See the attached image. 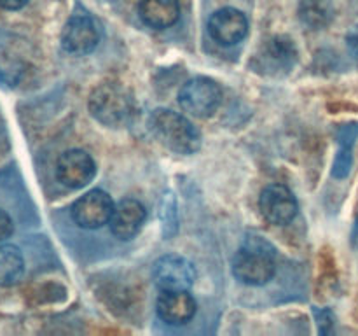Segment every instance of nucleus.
Returning <instances> with one entry per match:
<instances>
[{
  "mask_svg": "<svg viewBox=\"0 0 358 336\" xmlns=\"http://www.w3.org/2000/svg\"><path fill=\"white\" fill-rule=\"evenodd\" d=\"M150 130L173 153L194 154L201 147V133L180 112L156 108L150 115Z\"/></svg>",
  "mask_w": 358,
  "mask_h": 336,
  "instance_id": "obj_2",
  "label": "nucleus"
},
{
  "mask_svg": "<svg viewBox=\"0 0 358 336\" xmlns=\"http://www.w3.org/2000/svg\"><path fill=\"white\" fill-rule=\"evenodd\" d=\"M28 4V0H0V7L7 10H20Z\"/></svg>",
  "mask_w": 358,
  "mask_h": 336,
  "instance_id": "obj_19",
  "label": "nucleus"
},
{
  "mask_svg": "<svg viewBox=\"0 0 358 336\" xmlns=\"http://www.w3.org/2000/svg\"><path fill=\"white\" fill-rule=\"evenodd\" d=\"M114 202L101 189H93L80 196L72 205V219L84 230H98L110 223L114 214Z\"/></svg>",
  "mask_w": 358,
  "mask_h": 336,
  "instance_id": "obj_6",
  "label": "nucleus"
},
{
  "mask_svg": "<svg viewBox=\"0 0 358 336\" xmlns=\"http://www.w3.org/2000/svg\"><path fill=\"white\" fill-rule=\"evenodd\" d=\"M334 4L332 0H301L299 18L304 24L320 30L334 20Z\"/></svg>",
  "mask_w": 358,
  "mask_h": 336,
  "instance_id": "obj_16",
  "label": "nucleus"
},
{
  "mask_svg": "<svg viewBox=\"0 0 358 336\" xmlns=\"http://www.w3.org/2000/svg\"><path fill=\"white\" fill-rule=\"evenodd\" d=\"M14 233V223L6 210L0 209V244Z\"/></svg>",
  "mask_w": 358,
  "mask_h": 336,
  "instance_id": "obj_17",
  "label": "nucleus"
},
{
  "mask_svg": "<svg viewBox=\"0 0 358 336\" xmlns=\"http://www.w3.org/2000/svg\"><path fill=\"white\" fill-rule=\"evenodd\" d=\"M196 300L189 290H163L157 298L156 312L170 326H184L196 315Z\"/></svg>",
  "mask_w": 358,
  "mask_h": 336,
  "instance_id": "obj_11",
  "label": "nucleus"
},
{
  "mask_svg": "<svg viewBox=\"0 0 358 336\" xmlns=\"http://www.w3.org/2000/svg\"><path fill=\"white\" fill-rule=\"evenodd\" d=\"M100 42V28L90 14H73L62 34V46L72 55H87Z\"/></svg>",
  "mask_w": 358,
  "mask_h": 336,
  "instance_id": "obj_9",
  "label": "nucleus"
},
{
  "mask_svg": "<svg viewBox=\"0 0 358 336\" xmlns=\"http://www.w3.org/2000/svg\"><path fill=\"white\" fill-rule=\"evenodd\" d=\"M297 59V49L294 41L287 37H273L262 46L257 55L259 70L266 74L289 72Z\"/></svg>",
  "mask_w": 358,
  "mask_h": 336,
  "instance_id": "obj_13",
  "label": "nucleus"
},
{
  "mask_svg": "<svg viewBox=\"0 0 358 336\" xmlns=\"http://www.w3.org/2000/svg\"><path fill=\"white\" fill-rule=\"evenodd\" d=\"M138 14L152 28H170L180 18L178 0H140Z\"/></svg>",
  "mask_w": 358,
  "mask_h": 336,
  "instance_id": "obj_14",
  "label": "nucleus"
},
{
  "mask_svg": "<svg viewBox=\"0 0 358 336\" xmlns=\"http://www.w3.org/2000/svg\"><path fill=\"white\" fill-rule=\"evenodd\" d=\"M152 279L161 290H189L194 286L196 268L182 255L166 254L154 262Z\"/></svg>",
  "mask_w": 358,
  "mask_h": 336,
  "instance_id": "obj_5",
  "label": "nucleus"
},
{
  "mask_svg": "<svg viewBox=\"0 0 358 336\" xmlns=\"http://www.w3.org/2000/svg\"><path fill=\"white\" fill-rule=\"evenodd\" d=\"M178 104L189 115L210 118L222 104V90L210 77H194L180 88Z\"/></svg>",
  "mask_w": 358,
  "mask_h": 336,
  "instance_id": "obj_4",
  "label": "nucleus"
},
{
  "mask_svg": "<svg viewBox=\"0 0 358 336\" xmlns=\"http://www.w3.org/2000/svg\"><path fill=\"white\" fill-rule=\"evenodd\" d=\"M96 175L93 158L83 149H69L58 158L56 177L70 189H80L90 184Z\"/></svg>",
  "mask_w": 358,
  "mask_h": 336,
  "instance_id": "obj_8",
  "label": "nucleus"
},
{
  "mask_svg": "<svg viewBox=\"0 0 358 336\" xmlns=\"http://www.w3.org/2000/svg\"><path fill=\"white\" fill-rule=\"evenodd\" d=\"M346 42H348V48L352 51V55L358 59V27L353 28L348 35H346Z\"/></svg>",
  "mask_w": 358,
  "mask_h": 336,
  "instance_id": "obj_18",
  "label": "nucleus"
},
{
  "mask_svg": "<svg viewBox=\"0 0 358 336\" xmlns=\"http://www.w3.org/2000/svg\"><path fill=\"white\" fill-rule=\"evenodd\" d=\"M145 219L147 210L138 200H121L110 217V231L119 240H131L140 233Z\"/></svg>",
  "mask_w": 358,
  "mask_h": 336,
  "instance_id": "obj_12",
  "label": "nucleus"
},
{
  "mask_svg": "<svg viewBox=\"0 0 358 336\" xmlns=\"http://www.w3.org/2000/svg\"><path fill=\"white\" fill-rule=\"evenodd\" d=\"M90 112L101 125L117 128L135 114V98L124 84L103 83L90 94Z\"/></svg>",
  "mask_w": 358,
  "mask_h": 336,
  "instance_id": "obj_3",
  "label": "nucleus"
},
{
  "mask_svg": "<svg viewBox=\"0 0 358 336\" xmlns=\"http://www.w3.org/2000/svg\"><path fill=\"white\" fill-rule=\"evenodd\" d=\"M24 275V259L17 247L9 244L0 245V286H16Z\"/></svg>",
  "mask_w": 358,
  "mask_h": 336,
  "instance_id": "obj_15",
  "label": "nucleus"
},
{
  "mask_svg": "<svg viewBox=\"0 0 358 336\" xmlns=\"http://www.w3.org/2000/svg\"><path fill=\"white\" fill-rule=\"evenodd\" d=\"M208 34L213 41L222 46L238 44L248 34L247 16L234 7L215 10L208 20Z\"/></svg>",
  "mask_w": 358,
  "mask_h": 336,
  "instance_id": "obj_10",
  "label": "nucleus"
},
{
  "mask_svg": "<svg viewBox=\"0 0 358 336\" xmlns=\"http://www.w3.org/2000/svg\"><path fill=\"white\" fill-rule=\"evenodd\" d=\"M275 273V251L261 238H248L233 259V275L247 286H264Z\"/></svg>",
  "mask_w": 358,
  "mask_h": 336,
  "instance_id": "obj_1",
  "label": "nucleus"
},
{
  "mask_svg": "<svg viewBox=\"0 0 358 336\" xmlns=\"http://www.w3.org/2000/svg\"><path fill=\"white\" fill-rule=\"evenodd\" d=\"M259 209L266 220L275 226L290 224L297 216V200L294 192L283 184H269L262 189L259 198Z\"/></svg>",
  "mask_w": 358,
  "mask_h": 336,
  "instance_id": "obj_7",
  "label": "nucleus"
}]
</instances>
